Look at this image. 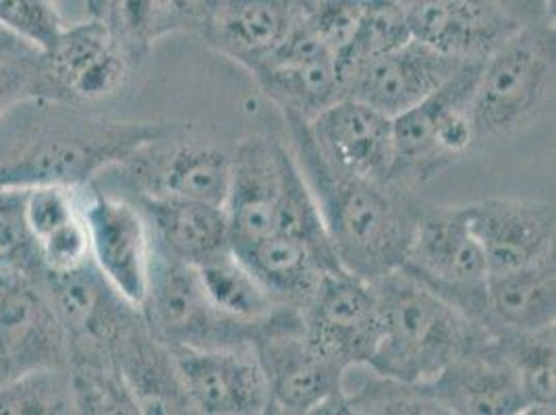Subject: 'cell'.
Masks as SVG:
<instances>
[{"label": "cell", "mask_w": 556, "mask_h": 415, "mask_svg": "<svg viewBox=\"0 0 556 415\" xmlns=\"http://www.w3.org/2000/svg\"><path fill=\"white\" fill-rule=\"evenodd\" d=\"M77 414L70 369L45 368L0 385V415Z\"/></svg>", "instance_id": "cell-35"}, {"label": "cell", "mask_w": 556, "mask_h": 415, "mask_svg": "<svg viewBox=\"0 0 556 415\" xmlns=\"http://www.w3.org/2000/svg\"><path fill=\"white\" fill-rule=\"evenodd\" d=\"M67 360V332L38 280L0 271V385Z\"/></svg>", "instance_id": "cell-12"}, {"label": "cell", "mask_w": 556, "mask_h": 415, "mask_svg": "<svg viewBox=\"0 0 556 415\" xmlns=\"http://www.w3.org/2000/svg\"><path fill=\"white\" fill-rule=\"evenodd\" d=\"M115 357L139 414H195L173 351L148 330L143 316L121 339Z\"/></svg>", "instance_id": "cell-24"}, {"label": "cell", "mask_w": 556, "mask_h": 415, "mask_svg": "<svg viewBox=\"0 0 556 415\" xmlns=\"http://www.w3.org/2000/svg\"><path fill=\"white\" fill-rule=\"evenodd\" d=\"M27 225L38 239L81 216V191L63 185H31L25 196Z\"/></svg>", "instance_id": "cell-38"}, {"label": "cell", "mask_w": 556, "mask_h": 415, "mask_svg": "<svg viewBox=\"0 0 556 415\" xmlns=\"http://www.w3.org/2000/svg\"><path fill=\"white\" fill-rule=\"evenodd\" d=\"M484 59H467L439 90L393 118V181L412 185L432 179L473 146L471 100Z\"/></svg>", "instance_id": "cell-5"}, {"label": "cell", "mask_w": 556, "mask_h": 415, "mask_svg": "<svg viewBox=\"0 0 556 415\" xmlns=\"http://www.w3.org/2000/svg\"><path fill=\"white\" fill-rule=\"evenodd\" d=\"M218 2L220 0H170V7L181 29H193L200 34L202 27L208 24Z\"/></svg>", "instance_id": "cell-42"}, {"label": "cell", "mask_w": 556, "mask_h": 415, "mask_svg": "<svg viewBox=\"0 0 556 415\" xmlns=\"http://www.w3.org/2000/svg\"><path fill=\"white\" fill-rule=\"evenodd\" d=\"M84 2H86V7H88V13H90V17H102L106 0H84Z\"/></svg>", "instance_id": "cell-44"}, {"label": "cell", "mask_w": 556, "mask_h": 415, "mask_svg": "<svg viewBox=\"0 0 556 415\" xmlns=\"http://www.w3.org/2000/svg\"><path fill=\"white\" fill-rule=\"evenodd\" d=\"M181 131L170 121H113L56 100H25L0 118V185L84 191L139 148Z\"/></svg>", "instance_id": "cell-1"}, {"label": "cell", "mask_w": 556, "mask_h": 415, "mask_svg": "<svg viewBox=\"0 0 556 415\" xmlns=\"http://www.w3.org/2000/svg\"><path fill=\"white\" fill-rule=\"evenodd\" d=\"M273 232L291 237L303 246H307L325 262L330 273H348L343 271L339 257L334 254L332 241L326 231L323 212L303 177L302 168L295 161L293 152L285 143L280 148V184H278Z\"/></svg>", "instance_id": "cell-28"}, {"label": "cell", "mask_w": 556, "mask_h": 415, "mask_svg": "<svg viewBox=\"0 0 556 415\" xmlns=\"http://www.w3.org/2000/svg\"><path fill=\"white\" fill-rule=\"evenodd\" d=\"M250 73L262 93L282 113H293L305 121L345 98L334 54L268 56Z\"/></svg>", "instance_id": "cell-25"}, {"label": "cell", "mask_w": 556, "mask_h": 415, "mask_svg": "<svg viewBox=\"0 0 556 415\" xmlns=\"http://www.w3.org/2000/svg\"><path fill=\"white\" fill-rule=\"evenodd\" d=\"M396 4H401L405 11H409V9H416V7H421V4H428V2H434V0H394Z\"/></svg>", "instance_id": "cell-45"}, {"label": "cell", "mask_w": 556, "mask_h": 415, "mask_svg": "<svg viewBox=\"0 0 556 415\" xmlns=\"http://www.w3.org/2000/svg\"><path fill=\"white\" fill-rule=\"evenodd\" d=\"M467 59L444 54L412 38L407 45L351 71L343 79L345 98L359 100L382 115H403L464 65Z\"/></svg>", "instance_id": "cell-17"}, {"label": "cell", "mask_w": 556, "mask_h": 415, "mask_svg": "<svg viewBox=\"0 0 556 415\" xmlns=\"http://www.w3.org/2000/svg\"><path fill=\"white\" fill-rule=\"evenodd\" d=\"M555 24L521 25L484 59L471 121L478 139H507L533 125L555 100Z\"/></svg>", "instance_id": "cell-4"}, {"label": "cell", "mask_w": 556, "mask_h": 415, "mask_svg": "<svg viewBox=\"0 0 556 415\" xmlns=\"http://www.w3.org/2000/svg\"><path fill=\"white\" fill-rule=\"evenodd\" d=\"M401 271L488 330L486 257L465 221L464 208H424Z\"/></svg>", "instance_id": "cell-8"}, {"label": "cell", "mask_w": 556, "mask_h": 415, "mask_svg": "<svg viewBox=\"0 0 556 415\" xmlns=\"http://www.w3.org/2000/svg\"><path fill=\"white\" fill-rule=\"evenodd\" d=\"M368 0H314L307 24L339 59L351 45Z\"/></svg>", "instance_id": "cell-39"}, {"label": "cell", "mask_w": 556, "mask_h": 415, "mask_svg": "<svg viewBox=\"0 0 556 415\" xmlns=\"http://www.w3.org/2000/svg\"><path fill=\"white\" fill-rule=\"evenodd\" d=\"M359 376L343 374L349 415H448L430 382H403L370 366H353Z\"/></svg>", "instance_id": "cell-29"}, {"label": "cell", "mask_w": 556, "mask_h": 415, "mask_svg": "<svg viewBox=\"0 0 556 415\" xmlns=\"http://www.w3.org/2000/svg\"><path fill=\"white\" fill-rule=\"evenodd\" d=\"M138 65L100 17L65 25L45 52L54 100L88 109L123 92Z\"/></svg>", "instance_id": "cell-10"}, {"label": "cell", "mask_w": 556, "mask_h": 415, "mask_svg": "<svg viewBox=\"0 0 556 415\" xmlns=\"http://www.w3.org/2000/svg\"><path fill=\"white\" fill-rule=\"evenodd\" d=\"M54 100L45 70V54L29 63L0 65V118L25 100Z\"/></svg>", "instance_id": "cell-41"}, {"label": "cell", "mask_w": 556, "mask_h": 415, "mask_svg": "<svg viewBox=\"0 0 556 415\" xmlns=\"http://www.w3.org/2000/svg\"><path fill=\"white\" fill-rule=\"evenodd\" d=\"M139 312L148 330L168 349H252L257 332L270 318L252 324L223 314L206 298L195 268L166 254L156 243Z\"/></svg>", "instance_id": "cell-7"}, {"label": "cell", "mask_w": 556, "mask_h": 415, "mask_svg": "<svg viewBox=\"0 0 556 415\" xmlns=\"http://www.w3.org/2000/svg\"><path fill=\"white\" fill-rule=\"evenodd\" d=\"M0 25L42 52L65 27L54 0H0Z\"/></svg>", "instance_id": "cell-37"}, {"label": "cell", "mask_w": 556, "mask_h": 415, "mask_svg": "<svg viewBox=\"0 0 556 415\" xmlns=\"http://www.w3.org/2000/svg\"><path fill=\"white\" fill-rule=\"evenodd\" d=\"M38 255L42 273L50 275L71 273L90 262V237L84 214L38 239Z\"/></svg>", "instance_id": "cell-40"}, {"label": "cell", "mask_w": 556, "mask_h": 415, "mask_svg": "<svg viewBox=\"0 0 556 415\" xmlns=\"http://www.w3.org/2000/svg\"><path fill=\"white\" fill-rule=\"evenodd\" d=\"M277 305L303 312L320 280L330 273L325 262L300 241L270 232L232 250Z\"/></svg>", "instance_id": "cell-27"}, {"label": "cell", "mask_w": 556, "mask_h": 415, "mask_svg": "<svg viewBox=\"0 0 556 415\" xmlns=\"http://www.w3.org/2000/svg\"><path fill=\"white\" fill-rule=\"evenodd\" d=\"M116 171L131 191L125 198L177 196L225 208L231 154L175 134L139 148Z\"/></svg>", "instance_id": "cell-9"}, {"label": "cell", "mask_w": 556, "mask_h": 415, "mask_svg": "<svg viewBox=\"0 0 556 415\" xmlns=\"http://www.w3.org/2000/svg\"><path fill=\"white\" fill-rule=\"evenodd\" d=\"M370 285L382 332L368 366L382 376L432 382L451 362L494 337L405 271Z\"/></svg>", "instance_id": "cell-3"}, {"label": "cell", "mask_w": 556, "mask_h": 415, "mask_svg": "<svg viewBox=\"0 0 556 415\" xmlns=\"http://www.w3.org/2000/svg\"><path fill=\"white\" fill-rule=\"evenodd\" d=\"M100 20L136 65L161 38L181 29L170 0H106Z\"/></svg>", "instance_id": "cell-33"}, {"label": "cell", "mask_w": 556, "mask_h": 415, "mask_svg": "<svg viewBox=\"0 0 556 415\" xmlns=\"http://www.w3.org/2000/svg\"><path fill=\"white\" fill-rule=\"evenodd\" d=\"M143 212L152 241L175 260L202 266L218 255L231 252L227 212L198 200L177 196L129 198Z\"/></svg>", "instance_id": "cell-23"}, {"label": "cell", "mask_w": 556, "mask_h": 415, "mask_svg": "<svg viewBox=\"0 0 556 415\" xmlns=\"http://www.w3.org/2000/svg\"><path fill=\"white\" fill-rule=\"evenodd\" d=\"M282 115L293 139L291 152L323 212L343 271L366 282L401 271L426 204L407 185L376 184L332 171L309 136L307 121Z\"/></svg>", "instance_id": "cell-2"}, {"label": "cell", "mask_w": 556, "mask_h": 415, "mask_svg": "<svg viewBox=\"0 0 556 415\" xmlns=\"http://www.w3.org/2000/svg\"><path fill=\"white\" fill-rule=\"evenodd\" d=\"M312 345L341 369L368 366L380 341V307L370 282L326 273L302 312Z\"/></svg>", "instance_id": "cell-11"}, {"label": "cell", "mask_w": 556, "mask_h": 415, "mask_svg": "<svg viewBox=\"0 0 556 415\" xmlns=\"http://www.w3.org/2000/svg\"><path fill=\"white\" fill-rule=\"evenodd\" d=\"M407 20L412 38L457 59H486L521 27L498 0H434Z\"/></svg>", "instance_id": "cell-21"}, {"label": "cell", "mask_w": 556, "mask_h": 415, "mask_svg": "<svg viewBox=\"0 0 556 415\" xmlns=\"http://www.w3.org/2000/svg\"><path fill=\"white\" fill-rule=\"evenodd\" d=\"M193 268L212 305L235 320L262 323L277 307H282L273 301L232 250Z\"/></svg>", "instance_id": "cell-30"}, {"label": "cell", "mask_w": 556, "mask_h": 415, "mask_svg": "<svg viewBox=\"0 0 556 415\" xmlns=\"http://www.w3.org/2000/svg\"><path fill=\"white\" fill-rule=\"evenodd\" d=\"M252 349L266 380L268 414H348L345 369L307 341L300 310L277 307Z\"/></svg>", "instance_id": "cell-6"}, {"label": "cell", "mask_w": 556, "mask_h": 415, "mask_svg": "<svg viewBox=\"0 0 556 415\" xmlns=\"http://www.w3.org/2000/svg\"><path fill=\"white\" fill-rule=\"evenodd\" d=\"M27 187L0 185V271L36 278L42 275L36 237L25 216Z\"/></svg>", "instance_id": "cell-36"}, {"label": "cell", "mask_w": 556, "mask_h": 415, "mask_svg": "<svg viewBox=\"0 0 556 415\" xmlns=\"http://www.w3.org/2000/svg\"><path fill=\"white\" fill-rule=\"evenodd\" d=\"M67 369L77 414H139L115 355L104 351H70Z\"/></svg>", "instance_id": "cell-31"}, {"label": "cell", "mask_w": 556, "mask_h": 415, "mask_svg": "<svg viewBox=\"0 0 556 415\" xmlns=\"http://www.w3.org/2000/svg\"><path fill=\"white\" fill-rule=\"evenodd\" d=\"M488 330L498 337L505 332H535L556 323L555 260L519 271L488 275Z\"/></svg>", "instance_id": "cell-26"}, {"label": "cell", "mask_w": 556, "mask_h": 415, "mask_svg": "<svg viewBox=\"0 0 556 415\" xmlns=\"http://www.w3.org/2000/svg\"><path fill=\"white\" fill-rule=\"evenodd\" d=\"M282 141L270 136H248L231 154V181L225 212L231 250L250 246L273 232Z\"/></svg>", "instance_id": "cell-22"}, {"label": "cell", "mask_w": 556, "mask_h": 415, "mask_svg": "<svg viewBox=\"0 0 556 415\" xmlns=\"http://www.w3.org/2000/svg\"><path fill=\"white\" fill-rule=\"evenodd\" d=\"M409 40V20L407 11L401 4H396L394 0H368L351 45L337 59L341 81L351 71L370 63L382 54L393 52L396 48L407 45Z\"/></svg>", "instance_id": "cell-34"}, {"label": "cell", "mask_w": 556, "mask_h": 415, "mask_svg": "<svg viewBox=\"0 0 556 415\" xmlns=\"http://www.w3.org/2000/svg\"><path fill=\"white\" fill-rule=\"evenodd\" d=\"M36 280L67 332L70 351L90 349L115 355L121 339L141 323L138 305L116 291L93 260L63 275L42 273Z\"/></svg>", "instance_id": "cell-14"}, {"label": "cell", "mask_w": 556, "mask_h": 415, "mask_svg": "<svg viewBox=\"0 0 556 415\" xmlns=\"http://www.w3.org/2000/svg\"><path fill=\"white\" fill-rule=\"evenodd\" d=\"M314 0H220L200 36L252 71L302 25Z\"/></svg>", "instance_id": "cell-20"}, {"label": "cell", "mask_w": 556, "mask_h": 415, "mask_svg": "<svg viewBox=\"0 0 556 415\" xmlns=\"http://www.w3.org/2000/svg\"><path fill=\"white\" fill-rule=\"evenodd\" d=\"M546 13H548V22H555V0H546Z\"/></svg>", "instance_id": "cell-46"}, {"label": "cell", "mask_w": 556, "mask_h": 415, "mask_svg": "<svg viewBox=\"0 0 556 415\" xmlns=\"http://www.w3.org/2000/svg\"><path fill=\"white\" fill-rule=\"evenodd\" d=\"M430 387L448 415L530 414L519 376L496 337L451 362Z\"/></svg>", "instance_id": "cell-19"}, {"label": "cell", "mask_w": 556, "mask_h": 415, "mask_svg": "<svg viewBox=\"0 0 556 415\" xmlns=\"http://www.w3.org/2000/svg\"><path fill=\"white\" fill-rule=\"evenodd\" d=\"M307 129L332 171L376 184L393 181L391 116L359 100L343 98L307 121Z\"/></svg>", "instance_id": "cell-16"}, {"label": "cell", "mask_w": 556, "mask_h": 415, "mask_svg": "<svg viewBox=\"0 0 556 415\" xmlns=\"http://www.w3.org/2000/svg\"><path fill=\"white\" fill-rule=\"evenodd\" d=\"M462 208L465 221L486 257L488 275L510 273L555 260V204L490 198Z\"/></svg>", "instance_id": "cell-15"}, {"label": "cell", "mask_w": 556, "mask_h": 415, "mask_svg": "<svg viewBox=\"0 0 556 415\" xmlns=\"http://www.w3.org/2000/svg\"><path fill=\"white\" fill-rule=\"evenodd\" d=\"M195 414H268L266 380L254 349H170Z\"/></svg>", "instance_id": "cell-18"}, {"label": "cell", "mask_w": 556, "mask_h": 415, "mask_svg": "<svg viewBox=\"0 0 556 415\" xmlns=\"http://www.w3.org/2000/svg\"><path fill=\"white\" fill-rule=\"evenodd\" d=\"M81 198V214L90 237V255L98 271L134 305H141L152 264V232L138 204L125 196L102 191Z\"/></svg>", "instance_id": "cell-13"}, {"label": "cell", "mask_w": 556, "mask_h": 415, "mask_svg": "<svg viewBox=\"0 0 556 415\" xmlns=\"http://www.w3.org/2000/svg\"><path fill=\"white\" fill-rule=\"evenodd\" d=\"M42 54L45 52L40 48L31 47L29 42H25L24 38H20L17 34L0 25V65L29 63L40 59Z\"/></svg>", "instance_id": "cell-43"}, {"label": "cell", "mask_w": 556, "mask_h": 415, "mask_svg": "<svg viewBox=\"0 0 556 415\" xmlns=\"http://www.w3.org/2000/svg\"><path fill=\"white\" fill-rule=\"evenodd\" d=\"M496 339L519 376L530 414H555V326L535 332H505Z\"/></svg>", "instance_id": "cell-32"}]
</instances>
